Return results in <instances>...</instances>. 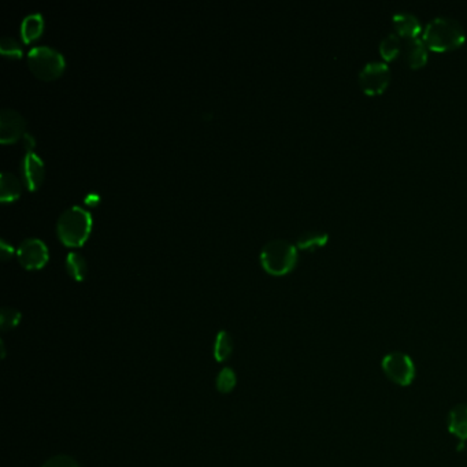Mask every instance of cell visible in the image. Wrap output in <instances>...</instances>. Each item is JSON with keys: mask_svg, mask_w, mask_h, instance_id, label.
<instances>
[{"mask_svg": "<svg viewBox=\"0 0 467 467\" xmlns=\"http://www.w3.org/2000/svg\"><path fill=\"white\" fill-rule=\"evenodd\" d=\"M423 42L429 50L450 51L464 44L465 29L459 21L451 17H436L423 29Z\"/></svg>", "mask_w": 467, "mask_h": 467, "instance_id": "obj_1", "label": "cell"}, {"mask_svg": "<svg viewBox=\"0 0 467 467\" xmlns=\"http://www.w3.org/2000/svg\"><path fill=\"white\" fill-rule=\"evenodd\" d=\"M297 261L296 247L292 243L276 238L267 241L261 251V263L266 272L274 276H283L291 272Z\"/></svg>", "mask_w": 467, "mask_h": 467, "instance_id": "obj_2", "label": "cell"}, {"mask_svg": "<svg viewBox=\"0 0 467 467\" xmlns=\"http://www.w3.org/2000/svg\"><path fill=\"white\" fill-rule=\"evenodd\" d=\"M91 225V214L82 207L73 206L59 215L57 234L64 244L80 245L88 237Z\"/></svg>", "mask_w": 467, "mask_h": 467, "instance_id": "obj_3", "label": "cell"}, {"mask_svg": "<svg viewBox=\"0 0 467 467\" xmlns=\"http://www.w3.org/2000/svg\"><path fill=\"white\" fill-rule=\"evenodd\" d=\"M30 70L40 78L51 80L58 77L64 69V58L57 49L50 46H36L28 53Z\"/></svg>", "mask_w": 467, "mask_h": 467, "instance_id": "obj_4", "label": "cell"}, {"mask_svg": "<svg viewBox=\"0 0 467 467\" xmlns=\"http://www.w3.org/2000/svg\"><path fill=\"white\" fill-rule=\"evenodd\" d=\"M391 81V69L382 60H370L359 71V84L364 94L378 95Z\"/></svg>", "mask_w": 467, "mask_h": 467, "instance_id": "obj_5", "label": "cell"}, {"mask_svg": "<svg viewBox=\"0 0 467 467\" xmlns=\"http://www.w3.org/2000/svg\"><path fill=\"white\" fill-rule=\"evenodd\" d=\"M382 371L395 384L407 387L415 378V364L409 355L403 352H391L381 362Z\"/></svg>", "mask_w": 467, "mask_h": 467, "instance_id": "obj_6", "label": "cell"}, {"mask_svg": "<svg viewBox=\"0 0 467 467\" xmlns=\"http://www.w3.org/2000/svg\"><path fill=\"white\" fill-rule=\"evenodd\" d=\"M17 254L19 262L28 269H39L49 259V248L44 241L37 237L25 238L19 244Z\"/></svg>", "mask_w": 467, "mask_h": 467, "instance_id": "obj_7", "label": "cell"}, {"mask_svg": "<svg viewBox=\"0 0 467 467\" xmlns=\"http://www.w3.org/2000/svg\"><path fill=\"white\" fill-rule=\"evenodd\" d=\"M26 126V121L17 110L3 109L0 113V140L1 143H12L21 137Z\"/></svg>", "mask_w": 467, "mask_h": 467, "instance_id": "obj_8", "label": "cell"}, {"mask_svg": "<svg viewBox=\"0 0 467 467\" xmlns=\"http://www.w3.org/2000/svg\"><path fill=\"white\" fill-rule=\"evenodd\" d=\"M21 175L29 189H36L44 175V162L33 151H28L21 161Z\"/></svg>", "mask_w": 467, "mask_h": 467, "instance_id": "obj_9", "label": "cell"}, {"mask_svg": "<svg viewBox=\"0 0 467 467\" xmlns=\"http://www.w3.org/2000/svg\"><path fill=\"white\" fill-rule=\"evenodd\" d=\"M392 22L396 29V33L403 39L419 37V33L422 32V25L418 17L409 11L395 12L392 17Z\"/></svg>", "mask_w": 467, "mask_h": 467, "instance_id": "obj_10", "label": "cell"}, {"mask_svg": "<svg viewBox=\"0 0 467 467\" xmlns=\"http://www.w3.org/2000/svg\"><path fill=\"white\" fill-rule=\"evenodd\" d=\"M428 53H429V49L426 43L423 42V39L421 37L406 39V43L403 46V54L409 67L418 69V67L425 66L428 60Z\"/></svg>", "mask_w": 467, "mask_h": 467, "instance_id": "obj_11", "label": "cell"}, {"mask_svg": "<svg viewBox=\"0 0 467 467\" xmlns=\"http://www.w3.org/2000/svg\"><path fill=\"white\" fill-rule=\"evenodd\" d=\"M448 430L461 441L467 440V405H458L450 411Z\"/></svg>", "mask_w": 467, "mask_h": 467, "instance_id": "obj_12", "label": "cell"}, {"mask_svg": "<svg viewBox=\"0 0 467 467\" xmlns=\"http://www.w3.org/2000/svg\"><path fill=\"white\" fill-rule=\"evenodd\" d=\"M22 184L11 172H1L0 175V197L3 202L17 199L21 195Z\"/></svg>", "mask_w": 467, "mask_h": 467, "instance_id": "obj_13", "label": "cell"}, {"mask_svg": "<svg viewBox=\"0 0 467 467\" xmlns=\"http://www.w3.org/2000/svg\"><path fill=\"white\" fill-rule=\"evenodd\" d=\"M44 26V19L42 17L40 12H30L28 14L21 25V32H22V37L25 42H30L36 37L40 36L42 30Z\"/></svg>", "mask_w": 467, "mask_h": 467, "instance_id": "obj_14", "label": "cell"}, {"mask_svg": "<svg viewBox=\"0 0 467 467\" xmlns=\"http://www.w3.org/2000/svg\"><path fill=\"white\" fill-rule=\"evenodd\" d=\"M380 54L385 60H394L398 58L403 51L402 37L398 33H388L380 43Z\"/></svg>", "mask_w": 467, "mask_h": 467, "instance_id": "obj_15", "label": "cell"}, {"mask_svg": "<svg viewBox=\"0 0 467 467\" xmlns=\"http://www.w3.org/2000/svg\"><path fill=\"white\" fill-rule=\"evenodd\" d=\"M66 270L74 280H84L87 274V262L84 256L78 252H69L66 256Z\"/></svg>", "mask_w": 467, "mask_h": 467, "instance_id": "obj_16", "label": "cell"}, {"mask_svg": "<svg viewBox=\"0 0 467 467\" xmlns=\"http://www.w3.org/2000/svg\"><path fill=\"white\" fill-rule=\"evenodd\" d=\"M234 351V342L228 332L221 331L217 335L215 344H214V356L217 362H227Z\"/></svg>", "mask_w": 467, "mask_h": 467, "instance_id": "obj_17", "label": "cell"}, {"mask_svg": "<svg viewBox=\"0 0 467 467\" xmlns=\"http://www.w3.org/2000/svg\"><path fill=\"white\" fill-rule=\"evenodd\" d=\"M328 241V234L321 231H307L297 237V247L303 249H314Z\"/></svg>", "mask_w": 467, "mask_h": 467, "instance_id": "obj_18", "label": "cell"}, {"mask_svg": "<svg viewBox=\"0 0 467 467\" xmlns=\"http://www.w3.org/2000/svg\"><path fill=\"white\" fill-rule=\"evenodd\" d=\"M236 374L231 367H225L217 377V389L221 394H231L236 387Z\"/></svg>", "mask_w": 467, "mask_h": 467, "instance_id": "obj_19", "label": "cell"}, {"mask_svg": "<svg viewBox=\"0 0 467 467\" xmlns=\"http://www.w3.org/2000/svg\"><path fill=\"white\" fill-rule=\"evenodd\" d=\"M21 312L11 307H3L0 311V326L1 331H8L15 328L21 321Z\"/></svg>", "mask_w": 467, "mask_h": 467, "instance_id": "obj_20", "label": "cell"}, {"mask_svg": "<svg viewBox=\"0 0 467 467\" xmlns=\"http://www.w3.org/2000/svg\"><path fill=\"white\" fill-rule=\"evenodd\" d=\"M0 51L7 57H22V47L12 36H3L0 39Z\"/></svg>", "mask_w": 467, "mask_h": 467, "instance_id": "obj_21", "label": "cell"}, {"mask_svg": "<svg viewBox=\"0 0 467 467\" xmlns=\"http://www.w3.org/2000/svg\"><path fill=\"white\" fill-rule=\"evenodd\" d=\"M43 467H80L76 459L67 455H58L49 459Z\"/></svg>", "mask_w": 467, "mask_h": 467, "instance_id": "obj_22", "label": "cell"}, {"mask_svg": "<svg viewBox=\"0 0 467 467\" xmlns=\"http://www.w3.org/2000/svg\"><path fill=\"white\" fill-rule=\"evenodd\" d=\"M12 252H14L12 245H11L7 240L1 238V240H0V255H1V258H3V259H7Z\"/></svg>", "mask_w": 467, "mask_h": 467, "instance_id": "obj_23", "label": "cell"}, {"mask_svg": "<svg viewBox=\"0 0 467 467\" xmlns=\"http://www.w3.org/2000/svg\"><path fill=\"white\" fill-rule=\"evenodd\" d=\"M24 141H25V147L30 151V148L35 146V139H33V136H30L29 133H25V134H24Z\"/></svg>", "mask_w": 467, "mask_h": 467, "instance_id": "obj_24", "label": "cell"}]
</instances>
